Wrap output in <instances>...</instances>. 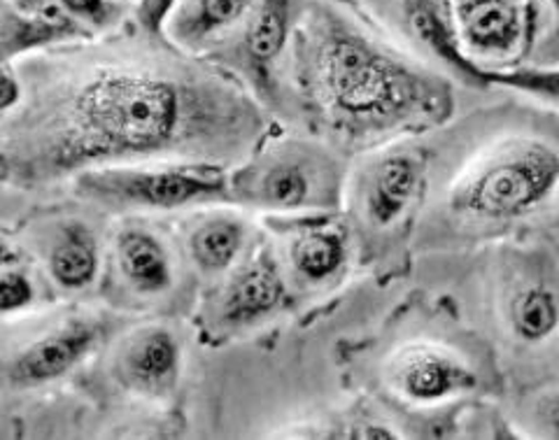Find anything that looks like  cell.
<instances>
[{
	"instance_id": "cell-1",
	"label": "cell",
	"mask_w": 559,
	"mask_h": 440,
	"mask_svg": "<svg viewBox=\"0 0 559 440\" xmlns=\"http://www.w3.org/2000/svg\"><path fill=\"white\" fill-rule=\"evenodd\" d=\"M3 63H14L24 84L0 133L3 185L16 191H45L121 164L236 168L280 129L229 70L133 20Z\"/></svg>"
},
{
	"instance_id": "cell-24",
	"label": "cell",
	"mask_w": 559,
	"mask_h": 440,
	"mask_svg": "<svg viewBox=\"0 0 559 440\" xmlns=\"http://www.w3.org/2000/svg\"><path fill=\"white\" fill-rule=\"evenodd\" d=\"M57 5L92 38L112 33L133 20V8L119 0H57Z\"/></svg>"
},
{
	"instance_id": "cell-5",
	"label": "cell",
	"mask_w": 559,
	"mask_h": 440,
	"mask_svg": "<svg viewBox=\"0 0 559 440\" xmlns=\"http://www.w3.org/2000/svg\"><path fill=\"white\" fill-rule=\"evenodd\" d=\"M353 158L304 131H273L231 168V205L264 215L336 213Z\"/></svg>"
},
{
	"instance_id": "cell-17",
	"label": "cell",
	"mask_w": 559,
	"mask_h": 440,
	"mask_svg": "<svg viewBox=\"0 0 559 440\" xmlns=\"http://www.w3.org/2000/svg\"><path fill=\"white\" fill-rule=\"evenodd\" d=\"M497 312L503 338L518 347H544L559 333V285L532 261L503 271Z\"/></svg>"
},
{
	"instance_id": "cell-12",
	"label": "cell",
	"mask_w": 559,
	"mask_h": 440,
	"mask_svg": "<svg viewBox=\"0 0 559 440\" xmlns=\"http://www.w3.org/2000/svg\"><path fill=\"white\" fill-rule=\"evenodd\" d=\"M264 228L275 242L294 304L320 298L343 285L357 263L353 228L345 213L266 215Z\"/></svg>"
},
{
	"instance_id": "cell-8",
	"label": "cell",
	"mask_w": 559,
	"mask_h": 440,
	"mask_svg": "<svg viewBox=\"0 0 559 440\" xmlns=\"http://www.w3.org/2000/svg\"><path fill=\"white\" fill-rule=\"evenodd\" d=\"M105 261L103 296L112 308L138 312L164 306L168 298L182 301L189 261L182 242H175L166 228L129 215L112 228Z\"/></svg>"
},
{
	"instance_id": "cell-18",
	"label": "cell",
	"mask_w": 559,
	"mask_h": 440,
	"mask_svg": "<svg viewBox=\"0 0 559 440\" xmlns=\"http://www.w3.org/2000/svg\"><path fill=\"white\" fill-rule=\"evenodd\" d=\"M182 224L180 242L189 266L207 283L229 273L257 236L248 217L217 205L191 215Z\"/></svg>"
},
{
	"instance_id": "cell-11",
	"label": "cell",
	"mask_w": 559,
	"mask_h": 440,
	"mask_svg": "<svg viewBox=\"0 0 559 440\" xmlns=\"http://www.w3.org/2000/svg\"><path fill=\"white\" fill-rule=\"evenodd\" d=\"M119 326H124V320L103 312H68L28 329L22 338H8L5 392H33L59 382L92 359Z\"/></svg>"
},
{
	"instance_id": "cell-20",
	"label": "cell",
	"mask_w": 559,
	"mask_h": 440,
	"mask_svg": "<svg viewBox=\"0 0 559 440\" xmlns=\"http://www.w3.org/2000/svg\"><path fill=\"white\" fill-rule=\"evenodd\" d=\"M90 38L92 35L70 20L57 5V0L33 12L16 10L10 3L0 5V49H3V61H20L51 47Z\"/></svg>"
},
{
	"instance_id": "cell-16",
	"label": "cell",
	"mask_w": 559,
	"mask_h": 440,
	"mask_svg": "<svg viewBox=\"0 0 559 440\" xmlns=\"http://www.w3.org/2000/svg\"><path fill=\"white\" fill-rule=\"evenodd\" d=\"M112 380L121 390L150 401L175 392L182 373V341L164 322L140 324L115 345Z\"/></svg>"
},
{
	"instance_id": "cell-4",
	"label": "cell",
	"mask_w": 559,
	"mask_h": 440,
	"mask_svg": "<svg viewBox=\"0 0 559 440\" xmlns=\"http://www.w3.org/2000/svg\"><path fill=\"white\" fill-rule=\"evenodd\" d=\"M429 143L419 135L394 140L349 162L343 213L361 266L396 269L413 248L429 187Z\"/></svg>"
},
{
	"instance_id": "cell-23",
	"label": "cell",
	"mask_w": 559,
	"mask_h": 440,
	"mask_svg": "<svg viewBox=\"0 0 559 440\" xmlns=\"http://www.w3.org/2000/svg\"><path fill=\"white\" fill-rule=\"evenodd\" d=\"M530 45L524 63L559 66V0H527Z\"/></svg>"
},
{
	"instance_id": "cell-26",
	"label": "cell",
	"mask_w": 559,
	"mask_h": 440,
	"mask_svg": "<svg viewBox=\"0 0 559 440\" xmlns=\"http://www.w3.org/2000/svg\"><path fill=\"white\" fill-rule=\"evenodd\" d=\"M178 0H140L133 8V22L152 33H162L170 10Z\"/></svg>"
},
{
	"instance_id": "cell-10",
	"label": "cell",
	"mask_w": 559,
	"mask_h": 440,
	"mask_svg": "<svg viewBox=\"0 0 559 440\" xmlns=\"http://www.w3.org/2000/svg\"><path fill=\"white\" fill-rule=\"evenodd\" d=\"M294 306L287 277L275 242L264 228L240 257L203 296L201 324L207 336L234 338L269 324Z\"/></svg>"
},
{
	"instance_id": "cell-2",
	"label": "cell",
	"mask_w": 559,
	"mask_h": 440,
	"mask_svg": "<svg viewBox=\"0 0 559 440\" xmlns=\"http://www.w3.org/2000/svg\"><path fill=\"white\" fill-rule=\"evenodd\" d=\"M457 84L415 61L345 0H301L271 115L345 156L445 127Z\"/></svg>"
},
{
	"instance_id": "cell-19",
	"label": "cell",
	"mask_w": 559,
	"mask_h": 440,
	"mask_svg": "<svg viewBox=\"0 0 559 440\" xmlns=\"http://www.w3.org/2000/svg\"><path fill=\"white\" fill-rule=\"evenodd\" d=\"M257 0H178L164 35L194 57L210 59L248 22Z\"/></svg>"
},
{
	"instance_id": "cell-9",
	"label": "cell",
	"mask_w": 559,
	"mask_h": 440,
	"mask_svg": "<svg viewBox=\"0 0 559 440\" xmlns=\"http://www.w3.org/2000/svg\"><path fill=\"white\" fill-rule=\"evenodd\" d=\"M384 38L415 61L445 75L462 92H497L468 61L454 31L452 0H345Z\"/></svg>"
},
{
	"instance_id": "cell-28",
	"label": "cell",
	"mask_w": 559,
	"mask_h": 440,
	"mask_svg": "<svg viewBox=\"0 0 559 440\" xmlns=\"http://www.w3.org/2000/svg\"><path fill=\"white\" fill-rule=\"evenodd\" d=\"M119 3H124V5H131V8H135L140 0H119Z\"/></svg>"
},
{
	"instance_id": "cell-13",
	"label": "cell",
	"mask_w": 559,
	"mask_h": 440,
	"mask_svg": "<svg viewBox=\"0 0 559 440\" xmlns=\"http://www.w3.org/2000/svg\"><path fill=\"white\" fill-rule=\"evenodd\" d=\"M301 0H257L248 22L210 61L234 73L250 86V92L266 105L275 96L280 63L292 38Z\"/></svg>"
},
{
	"instance_id": "cell-27",
	"label": "cell",
	"mask_w": 559,
	"mask_h": 440,
	"mask_svg": "<svg viewBox=\"0 0 559 440\" xmlns=\"http://www.w3.org/2000/svg\"><path fill=\"white\" fill-rule=\"evenodd\" d=\"M24 96V84L14 63H3V82H0V110L3 115L12 112Z\"/></svg>"
},
{
	"instance_id": "cell-25",
	"label": "cell",
	"mask_w": 559,
	"mask_h": 440,
	"mask_svg": "<svg viewBox=\"0 0 559 440\" xmlns=\"http://www.w3.org/2000/svg\"><path fill=\"white\" fill-rule=\"evenodd\" d=\"M520 427L530 436L559 440V387H546L524 399Z\"/></svg>"
},
{
	"instance_id": "cell-15",
	"label": "cell",
	"mask_w": 559,
	"mask_h": 440,
	"mask_svg": "<svg viewBox=\"0 0 559 440\" xmlns=\"http://www.w3.org/2000/svg\"><path fill=\"white\" fill-rule=\"evenodd\" d=\"M452 16L462 51L483 73L524 63L530 45L527 0H452Z\"/></svg>"
},
{
	"instance_id": "cell-3",
	"label": "cell",
	"mask_w": 559,
	"mask_h": 440,
	"mask_svg": "<svg viewBox=\"0 0 559 440\" xmlns=\"http://www.w3.org/2000/svg\"><path fill=\"white\" fill-rule=\"evenodd\" d=\"M552 117L515 103L476 110L429 145V187L413 250L503 240L559 203Z\"/></svg>"
},
{
	"instance_id": "cell-7",
	"label": "cell",
	"mask_w": 559,
	"mask_h": 440,
	"mask_svg": "<svg viewBox=\"0 0 559 440\" xmlns=\"http://www.w3.org/2000/svg\"><path fill=\"white\" fill-rule=\"evenodd\" d=\"M492 366L457 336H408L378 357L376 382L394 406L415 413L443 411L478 396Z\"/></svg>"
},
{
	"instance_id": "cell-21",
	"label": "cell",
	"mask_w": 559,
	"mask_h": 440,
	"mask_svg": "<svg viewBox=\"0 0 559 440\" xmlns=\"http://www.w3.org/2000/svg\"><path fill=\"white\" fill-rule=\"evenodd\" d=\"M57 289L20 242L3 240V317L5 322L57 301Z\"/></svg>"
},
{
	"instance_id": "cell-22",
	"label": "cell",
	"mask_w": 559,
	"mask_h": 440,
	"mask_svg": "<svg viewBox=\"0 0 559 440\" xmlns=\"http://www.w3.org/2000/svg\"><path fill=\"white\" fill-rule=\"evenodd\" d=\"M489 84L497 92H511L515 96L530 98L540 108L559 112V66H515L499 73H487Z\"/></svg>"
},
{
	"instance_id": "cell-6",
	"label": "cell",
	"mask_w": 559,
	"mask_h": 440,
	"mask_svg": "<svg viewBox=\"0 0 559 440\" xmlns=\"http://www.w3.org/2000/svg\"><path fill=\"white\" fill-rule=\"evenodd\" d=\"M229 175V166L207 162H143L86 170L68 185L100 213L154 215L231 205Z\"/></svg>"
},
{
	"instance_id": "cell-14",
	"label": "cell",
	"mask_w": 559,
	"mask_h": 440,
	"mask_svg": "<svg viewBox=\"0 0 559 440\" xmlns=\"http://www.w3.org/2000/svg\"><path fill=\"white\" fill-rule=\"evenodd\" d=\"M22 248L38 261L59 294L78 296L98 285L105 266V242L92 219L51 215L31 222Z\"/></svg>"
}]
</instances>
